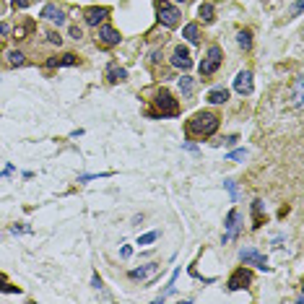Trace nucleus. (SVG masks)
Here are the masks:
<instances>
[{
  "mask_svg": "<svg viewBox=\"0 0 304 304\" xmlns=\"http://www.w3.org/2000/svg\"><path fill=\"white\" fill-rule=\"evenodd\" d=\"M291 13H294V16H299V13H301V0H296V3L291 6Z\"/></svg>",
  "mask_w": 304,
  "mask_h": 304,
  "instance_id": "nucleus-35",
  "label": "nucleus"
},
{
  "mask_svg": "<svg viewBox=\"0 0 304 304\" xmlns=\"http://www.w3.org/2000/svg\"><path fill=\"white\" fill-rule=\"evenodd\" d=\"M71 37H73V39H76V42H78V39H81V37H83V31H81V29H78V26H76V24H73V26H71Z\"/></svg>",
  "mask_w": 304,
  "mask_h": 304,
  "instance_id": "nucleus-32",
  "label": "nucleus"
},
{
  "mask_svg": "<svg viewBox=\"0 0 304 304\" xmlns=\"http://www.w3.org/2000/svg\"><path fill=\"white\" fill-rule=\"evenodd\" d=\"M120 255H122V257H125V260H127V257H130V255H133V247H127V245H125V247H122V250H120Z\"/></svg>",
  "mask_w": 304,
  "mask_h": 304,
  "instance_id": "nucleus-34",
  "label": "nucleus"
},
{
  "mask_svg": "<svg viewBox=\"0 0 304 304\" xmlns=\"http://www.w3.org/2000/svg\"><path fill=\"white\" fill-rule=\"evenodd\" d=\"M156 18H159V24H164L166 29H175V26H180V8L177 6H172L169 0H156Z\"/></svg>",
  "mask_w": 304,
  "mask_h": 304,
  "instance_id": "nucleus-3",
  "label": "nucleus"
},
{
  "mask_svg": "<svg viewBox=\"0 0 304 304\" xmlns=\"http://www.w3.org/2000/svg\"><path fill=\"white\" fill-rule=\"evenodd\" d=\"M237 221H240V211H229V216H226V234H224V245L226 242H231L234 240V237L237 234H240V224H237Z\"/></svg>",
  "mask_w": 304,
  "mask_h": 304,
  "instance_id": "nucleus-12",
  "label": "nucleus"
},
{
  "mask_svg": "<svg viewBox=\"0 0 304 304\" xmlns=\"http://www.w3.org/2000/svg\"><path fill=\"white\" fill-rule=\"evenodd\" d=\"M219 125H221V117H219V115L203 110V112H195V115L187 120L185 130H187L190 138H200V141H203V138H211L216 130H219Z\"/></svg>",
  "mask_w": 304,
  "mask_h": 304,
  "instance_id": "nucleus-1",
  "label": "nucleus"
},
{
  "mask_svg": "<svg viewBox=\"0 0 304 304\" xmlns=\"http://www.w3.org/2000/svg\"><path fill=\"white\" fill-rule=\"evenodd\" d=\"M234 91L242 94V96H250L252 94V73L250 71H240L234 78Z\"/></svg>",
  "mask_w": 304,
  "mask_h": 304,
  "instance_id": "nucleus-9",
  "label": "nucleus"
},
{
  "mask_svg": "<svg viewBox=\"0 0 304 304\" xmlns=\"http://www.w3.org/2000/svg\"><path fill=\"white\" fill-rule=\"evenodd\" d=\"M31 3H37V0H13V3H11V6H13L16 11H24V8H29Z\"/></svg>",
  "mask_w": 304,
  "mask_h": 304,
  "instance_id": "nucleus-29",
  "label": "nucleus"
},
{
  "mask_svg": "<svg viewBox=\"0 0 304 304\" xmlns=\"http://www.w3.org/2000/svg\"><path fill=\"white\" fill-rule=\"evenodd\" d=\"M221 62H224V50L219 47V45H213V47H208V55L203 57V62H200V78H208V76H213L216 71L221 68Z\"/></svg>",
  "mask_w": 304,
  "mask_h": 304,
  "instance_id": "nucleus-4",
  "label": "nucleus"
},
{
  "mask_svg": "<svg viewBox=\"0 0 304 304\" xmlns=\"http://www.w3.org/2000/svg\"><path fill=\"white\" fill-rule=\"evenodd\" d=\"M0 11H3V6H0Z\"/></svg>",
  "mask_w": 304,
  "mask_h": 304,
  "instance_id": "nucleus-40",
  "label": "nucleus"
},
{
  "mask_svg": "<svg viewBox=\"0 0 304 304\" xmlns=\"http://www.w3.org/2000/svg\"><path fill=\"white\" fill-rule=\"evenodd\" d=\"M216 13V8H213V3H211V0H206V3H200V8H198V16L203 18V24H213V16Z\"/></svg>",
  "mask_w": 304,
  "mask_h": 304,
  "instance_id": "nucleus-19",
  "label": "nucleus"
},
{
  "mask_svg": "<svg viewBox=\"0 0 304 304\" xmlns=\"http://www.w3.org/2000/svg\"><path fill=\"white\" fill-rule=\"evenodd\" d=\"M156 271H159V263H146V265H141V268H133L127 276L133 278V281H148V278L156 276Z\"/></svg>",
  "mask_w": 304,
  "mask_h": 304,
  "instance_id": "nucleus-11",
  "label": "nucleus"
},
{
  "mask_svg": "<svg viewBox=\"0 0 304 304\" xmlns=\"http://www.w3.org/2000/svg\"><path fill=\"white\" fill-rule=\"evenodd\" d=\"M226 99H229V91H226V89H213V91L208 94V102H211V104H224Z\"/></svg>",
  "mask_w": 304,
  "mask_h": 304,
  "instance_id": "nucleus-22",
  "label": "nucleus"
},
{
  "mask_svg": "<svg viewBox=\"0 0 304 304\" xmlns=\"http://www.w3.org/2000/svg\"><path fill=\"white\" fill-rule=\"evenodd\" d=\"M252 284V273L242 265V268H237L231 276H229V281H226V289L229 291H240V289H247Z\"/></svg>",
  "mask_w": 304,
  "mask_h": 304,
  "instance_id": "nucleus-7",
  "label": "nucleus"
},
{
  "mask_svg": "<svg viewBox=\"0 0 304 304\" xmlns=\"http://www.w3.org/2000/svg\"><path fill=\"white\" fill-rule=\"evenodd\" d=\"M237 42H240L242 50H250V47H252V34H250L247 29H242L240 34H237Z\"/></svg>",
  "mask_w": 304,
  "mask_h": 304,
  "instance_id": "nucleus-25",
  "label": "nucleus"
},
{
  "mask_svg": "<svg viewBox=\"0 0 304 304\" xmlns=\"http://www.w3.org/2000/svg\"><path fill=\"white\" fill-rule=\"evenodd\" d=\"M120 39H122V34H120L115 26H110V24H99V26H96V45H99L102 50L117 47Z\"/></svg>",
  "mask_w": 304,
  "mask_h": 304,
  "instance_id": "nucleus-5",
  "label": "nucleus"
},
{
  "mask_svg": "<svg viewBox=\"0 0 304 304\" xmlns=\"http://www.w3.org/2000/svg\"><path fill=\"white\" fill-rule=\"evenodd\" d=\"M91 284H94V289H102V278H99V273H94V281H91Z\"/></svg>",
  "mask_w": 304,
  "mask_h": 304,
  "instance_id": "nucleus-36",
  "label": "nucleus"
},
{
  "mask_svg": "<svg viewBox=\"0 0 304 304\" xmlns=\"http://www.w3.org/2000/svg\"><path fill=\"white\" fill-rule=\"evenodd\" d=\"M180 112H182L180 102L172 96L166 89H159L156 96H154V110H148L146 115L154 117V120H164V117H180Z\"/></svg>",
  "mask_w": 304,
  "mask_h": 304,
  "instance_id": "nucleus-2",
  "label": "nucleus"
},
{
  "mask_svg": "<svg viewBox=\"0 0 304 304\" xmlns=\"http://www.w3.org/2000/svg\"><path fill=\"white\" fill-rule=\"evenodd\" d=\"M237 141H240V138H237V136H229V138H224V143H226V146H234Z\"/></svg>",
  "mask_w": 304,
  "mask_h": 304,
  "instance_id": "nucleus-37",
  "label": "nucleus"
},
{
  "mask_svg": "<svg viewBox=\"0 0 304 304\" xmlns=\"http://www.w3.org/2000/svg\"><path fill=\"white\" fill-rule=\"evenodd\" d=\"M11 231H13V234H29L31 229H29V226H24V224H16V226H11Z\"/></svg>",
  "mask_w": 304,
  "mask_h": 304,
  "instance_id": "nucleus-30",
  "label": "nucleus"
},
{
  "mask_svg": "<svg viewBox=\"0 0 304 304\" xmlns=\"http://www.w3.org/2000/svg\"><path fill=\"white\" fill-rule=\"evenodd\" d=\"M0 37H11V24H0Z\"/></svg>",
  "mask_w": 304,
  "mask_h": 304,
  "instance_id": "nucleus-33",
  "label": "nucleus"
},
{
  "mask_svg": "<svg viewBox=\"0 0 304 304\" xmlns=\"http://www.w3.org/2000/svg\"><path fill=\"white\" fill-rule=\"evenodd\" d=\"M177 3H187V0H177Z\"/></svg>",
  "mask_w": 304,
  "mask_h": 304,
  "instance_id": "nucleus-39",
  "label": "nucleus"
},
{
  "mask_svg": "<svg viewBox=\"0 0 304 304\" xmlns=\"http://www.w3.org/2000/svg\"><path fill=\"white\" fill-rule=\"evenodd\" d=\"M0 291H3V294H21V289H18V286H13L3 273H0Z\"/></svg>",
  "mask_w": 304,
  "mask_h": 304,
  "instance_id": "nucleus-23",
  "label": "nucleus"
},
{
  "mask_svg": "<svg viewBox=\"0 0 304 304\" xmlns=\"http://www.w3.org/2000/svg\"><path fill=\"white\" fill-rule=\"evenodd\" d=\"M182 146H185V151H192V154L198 151V146H192V143H182Z\"/></svg>",
  "mask_w": 304,
  "mask_h": 304,
  "instance_id": "nucleus-38",
  "label": "nucleus"
},
{
  "mask_svg": "<svg viewBox=\"0 0 304 304\" xmlns=\"http://www.w3.org/2000/svg\"><path fill=\"white\" fill-rule=\"evenodd\" d=\"M81 60H78V55H73V52H65V55H55V57H50L47 60V68H71V65H78Z\"/></svg>",
  "mask_w": 304,
  "mask_h": 304,
  "instance_id": "nucleus-13",
  "label": "nucleus"
},
{
  "mask_svg": "<svg viewBox=\"0 0 304 304\" xmlns=\"http://www.w3.org/2000/svg\"><path fill=\"white\" fill-rule=\"evenodd\" d=\"M125 78H127V71L120 68L117 62H110V65H107V81H110V83H120V81H125Z\"/></svg>",
  "mask_w": 304,
  "mask_h": 304,
  "instance_id": "nucleus-15",
  "label": "nucleus"
},
{
  "mask_svg": "<svg viewBox=\"0 0 304 304\" xmlns=\"http://www.w3.org/2000/svg\"><path fill=\"white\" fill-rule=\"evenodd\" d=\"M172 65L180 68V71H190L192 68V57H190V50L185 45L175 47V52H172Z\"/></svg>",
  "mask_w": 304,
  "mask_h": 304,
  "instance_id": "nucleus-8",
  "label": "nucleus"
},
{
  "mask_svg": "<svg viewBox=\"0 0 304 304\" xmlns=\"http://www.w3.org/2000/svg\"><path fill=\"white\" fill-rule=\"evenodd\" d=\"M47 39L52 42V45H57V47H60V42H62V37L57 31H47Z\"/></svg>",
  "mask_w": 304,
  "mask_h": 304,
  "instance_id": "nucleus-31",
  "label": "nucleus"
},
{
  "mask_svg": "<svg viewBox=\"0 0 304 304\" xmlns=\"http://www.w3.org/2000/svg\"><path fill=\"white\" fill-rule=\"evenodd\" d=\"M301 99H304V81L296 78V81H294V104L301 107Z\"/></svg>",
  "mask_w": 304,
  "mask_h": 304,
  "instance_id": "nucleus-24",
  "label": "nucleus"
},
{
  "mask_svg": "<svg viewBox=\"0 0 304 304\" xmlns=\"http://www.w3.org/2000/svg\"><path fill=\"white\" fill-rule=\"evenodd\" d=\"M107 16H110V8H107V6H102V8L94 6V8H86V11H83V21H86L89 26H99Z\"/></svg>",
  "mask_w": 304,
  "mask_h": 304,
  "instance_id": "nucleus-10",
  "label": "nucleus"
},
{
  "mask_svg": "<svg viewBox=\"0 0 304 304\" xmlns=\"http://www.w3.org/2000/svg\"><path fill=\"white\" fill-rule=\"evenodd\" d=\"M42 18L52 21V24H57V26H62V24H65V13H62L57 6H52V3H47L45 8H42Z\"/></svg>",
  "mask_w": 304,
  "mask_h": 304,
  "instance_id": "nucleus-14",
  "label": "nucleus"
},
{
  "mask_svg": "<svg viewBox=\"0 0 304 304\" xmlns=\"http://www.w3.org/2000/svg\"><path fill=\"white\" fill-rule=\"evenodd\" d=\"M240 260H242L245 265H255V268H260V271H271L268 257H265L263 252H257L255 247H245V250H240Z\"/></svg>",
  "mask_w": 304,
  "mask_h": 304,
  "instance_id": "nucleus-6",
  "label": "nucleus"
},
{
  "mask_svg": "<svg viewBox=\"0 0 304 304\" xmlns=\"http://www.w3.org/2000/svg\"><path fill=\"white\" fill-rule=\"evenodd\" d=\"M192 91H195V78L182 76V78H180V94H182V99H190Z\"/></svg>",
  "mask_w": 304,
  "mask_h": 304,
  "instance_id": "nucleus-20",
  "label": "nucleus"
},
{
  "mask_svg": "<svg viewBox=\"0 0 304 304\" xmlns=\"http://www.w3.org/2000/svg\"><path fill=\"white\" fill-rule=\"evenodd\" d=\"M247 156V151L245 148H237V151H231V154H226V161H242Z\"/></svg>",
  "mask_w": 304,
  "mask_h": 304,
  "instance_id": "nucleus-27",
  "label": "nucleus"
},
{
  "mask_svg": "<svg viewBox=\"0 0 304 304\" xmlns=\"http://www.w3.org/2000/svg\"><path fill=\"white\" fill-rule=\"evenodd\" d=\"M182 37L190 42V45H200V29H198V24H187L182 29Z\"/></svg>",
  "mask_w": 304,
  "mask_h": 304,
  "instance_id": "nucleus-18",
  "label": "nucleus"
},
{
  "mask_svg": "<svg viewBox=\"0 0 304 304\" xmlns=\"http://www.w3.org/2000/svg\"><path fill=\"white\" fill-rule=\"evenodd\" d=\"M224 187L229 190V195H231V200H234V203L240 200V187H237V182H234V180H226V182H224Z\"/></svg>",
  "mask_w": 304,
  "mask_h": 304,
  "instance_id": "nucleus-26",
  "label": "nucleus"
},
{
  "mask_svg": "<svg viewBox=\"0 0 304 304\" xmlns=\"http://www.w3.org/2000/svg\"><path fill=\"white\" fill-rule=\"evenodd\" d=\"M37 29V24L29 18V21H24L21 26H16V29H11V34H13V39H29V34Z\"/></svg>",
  "mask_w": 304,
  "mask_h": 304,
  "instance_id": "nucleus-17",
  "label": "nucleus"
},
{
  "mask_svg": "<svg viewBox=\"0 0 304 304\" xmlns=\"http://www.w3.org/2000/svg\"><path fill=\"white\" fill-rule=\"evenodd\" d=\"M159 240V231L154 229V231H148V234H143L141 240H138V245H151V242H156Z\"/></svg>",
  "mask_w": 304,
  "mask_h": 304,
  "instance_id": "nucleus-28",
  "label": "nucleus"
},
{
  "mask_svg": "<svg viewBox=\"0 0 304 304\" xmlns=\"http://www.w3.org/2000/svg\"><path fill=\"white\" fill-rule=\"evenodd\" d=\"M6 57H8V65H11V68H21V65H26V57H24V52H18V50H11V52H6Z\"/></svg>",
  "mask_w": 304,
  "mask_h": 304,
  "instance_id": "nucleus-21",
  "label": "nucleus"
},
{
  "mask_svg": "<svg viewBox=\"0 0 304 304\" xmlns=\"http://www.w3.org/2000/svg\"><path fill=\"white\" fill-rule=\"evenodd\" d=\"M268 221V216L263 213V200H252V226H263Z\"/></svg>",
  "mask_w": 304,
  "mask_h": 304,
  "instance_id": "nucleus-16",
  "label": "nucleus"
}]
</instances>
